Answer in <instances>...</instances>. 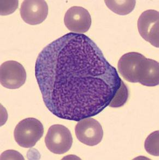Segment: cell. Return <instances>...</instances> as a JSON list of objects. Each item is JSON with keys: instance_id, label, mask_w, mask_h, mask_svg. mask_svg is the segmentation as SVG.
<instances>
[{"instance_id": "10", "label": "cell", "mask_w": 159, "mask_h": 160, "mask_svg": "<svg viewBox=\"0 0 159 160\" xmlns=\"http://www.w3.org/2000/svg\"><path fill=\"white\" fill-rule=\"evenodd\" d=\"M159 63L151 58H147L139 83L146 87H155L159 85Z\"/></svg>"}, {"instance_id": "5", "label": "cell", "mask_w": 159, "mask_h": 160, "mask_svg": "<svg viewBox=\"0 0 159 160\" xmlns=\"http://www.w3.org/2000/svg\"><path fill=\"white\" fill-rule=\"evenodd\" d=\"M75 133L79 141L90 147L100 143L103 137L102 126L98 121L91 117L78 121Z\"/></svg>"}, {"instance_id": "4", "label": "cell", "mask_w": 159, "mask_h": 160, "mask_svg": "<svg viewBox=\"0 0 159 160\" xmlns=\"http://www.w3.org/2000/svg\"><path fill=\"white\" fill-rule=\"evenodd\" d=\"M146 58L139 52L124 54L118 61V71L122 77L129 82H139Z\"/></svg>"}, {"instance_id": "13", "label": "cell", "mask_w": 159, "mask_h": 160, "mask_svg": "<svg viewBox=\"0 0 159 160\" xmlns=\"http://www.w3.org/2000/svg\"><path fill=\"white\" fill-rule=\"evenodd\" d=\"M129 98V91L127 85L122 82L120 89H119L115 97L112 100L109 106L112 108H118L124 106Z\"/></svg>"}, {"instance_id": "1", "label": "cell", "mask_w": 159, "mask_h": 160, "mask_svg": "<svg viewBox=\"0 0 159 160\" xmlns=\"http://www.w3.org/2000/svg\"><path fill=\"white\" fill-rule=\"evenodd\" d=\"M35 76L44 103L60 119L79 121L109 106L122 80L87 36L68 33L37 57Z\"/></svg>"}, {"instance_id": "7", "label": "cell", "mask_w": 159, "mask_h": 160, "mask_svg": "<svg viewBox=\"0 0 159 160\" xmlns=\"http://www.w3.org/2000/svg\"><path fill=\"white\" fill-rule=\"evenodd\" d=\"M159 15L157 11H144L138 20V30L141 36L146 41L159 48Z\"/></svg>"}, {"instance_id": "9", "label": "cell", "mask_w": 159, "mask_h": 160, "mask_svg": "<svg viewBox=\"0 0 159 160\" xmlns=\"http://www.w3.org/2000/svg\"><path fill=\"white\" fill-rule=\"evenodd\" d=\"M22 20L27 24L36 25L41 24L48 14L47 3L43 0H27L22 2L20 9Z\"/></svg>"}, {"instance_id": "14", "label": "cell", "mask_w": 159, "mask_h": 160, "mask_svg": "<svg viewBox=\"0 0 159 160\" xmlns=\"http://www.w3.org/2000/svg\"><path fill=\"white\" fill-rule=\"evenodd\" d=\"M17 6V1H1V15H6L13 13Z\"/></svg>"}, {"instance_id": "8", "label": "cell", "mask_w": 159, "mask_h": 160, "mask_svg": "<svg viewBox=\"0 0 159 160\" xmlns=\"http://www.w3.org/2000/svg\"><path fill=\"white\" fill-rule=\"evenodd\" d=\"M64 24L72 32L82 34L90 28L92 18L87 9L82 7L73 6L66 12Z\"/></svg>"}, {"instance_id": "2", "label": "cell", "mask_w": 159, "mask_h": 160, "mask_svg": "<svg viewBox=\"0 0 159 160\" xmlns=\"http://www.w3.org/2000/svg\"><path fill=\"white\" fill-rule=\"evenodd\" d=\"M43 133V126L41 121L33 118H28L17 123L14 137L15 142L21 147L30 148L36 145Z\"/></svg>"}, {"instance_id": "12", "label": "cell", "mask_w": 159, "mask_h": 160, "mask_svg": "<svg viewBox=\"0 0 159 160\" xmlns=\"http://www.w3.org/2000/svg\"><path fill=\"white\" fill-rule=\"evenodd\" d=\"M144 148L149 154L153 156H159V131L149 135L145 141Z\"/></svg>"}, {"instance_id": "11", "label": "cell", "mask_w": 159, "mask_h": 160, "mask_svg": "<svg viewBox=\"0 0 159 160\" xmlns=\"http://www.w3.org/2000/svg\"><path fill=\"white\" fill-rule=\"evenodd\" d=\"M107 7L114 13L118 15H127L131 13L135 7L136 1H105Z\"/></svg>"}, {"instance_id": "3", "label": "cell", "mask_w": 159, "mask_h": 160, "mask_svg": "<svg viewBox=\"0 0 159 160\" xmlns=\"http://www.w3.org/2000/svg\"><path fill=\"white\" fill-rule=\"evenodd\" d=\"M48 149L58 155L65 154L70 150L73 144V138L70 130L62 125H53L48 129L45 137Z\"/></svg>"}, {"instance_id": "6", "label": "cell", "mask_w": 159, "mask_h": 160, "mask_svg": "<svg viewBox=\"0 0 159 160\" xmlns=\"http://www.w3.org/2000/svg\"><path fill=\"white\" fill-rule=\"evenodd\" d=\"M0 79L1 85L7 89H19L26 82V71L17 61H7L1 65Z\"/></svg>"}]
</instances>
